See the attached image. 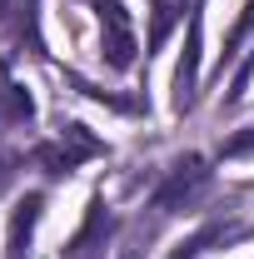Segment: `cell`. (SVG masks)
Segmentation results:
<instances>
[{
  "label": "cell",
  "instance_id": "1",
  "mask_svg": "<svg viewBox=\"0 0 254 259\" xmlns=\"http://www.w3.org/2000/svg\"><path fill=\"white\" fill-rule=\"evenodd\" d=\"M204 185H209V164L199 160V155H190V160L175 164L170 180L155 190V209H185V204H194L204 194Z\"/></svg>",
  "mask_w": 254,
  "mask_h": 259
},
{
  "label": "cell",
  "instance_id": "2",
  "mask_svg": "<svg viewBox=\"0 0 254 259\" xmlns=\"http://www.w3.org/2000/svg\"><path fill=\"white\" fill-rule=\"evenodd\" d=\"M95 10H100V25H105V60H110V70H130L135 65V35H130V15H125V5L120 0H95Z\"/></svg>",
  "mask_w": 254,
  "mask_h": 259
},
{
  "label": "cell",
  "instance_id": "3",
  "mask_svg": "<svg viewBox=\"0 0 254 259\" xmlns=\"http://www.w3.org/2000/svg\"><path fill=\"white\" fill-rule=\"evenodd\" d=\"M199 10H190V45H185V55H180V70H175V110L185 115L194 105V85H199Z\"/></svg>",
  "mask_w": 254,
  "mask_h": 259
},
{
  "label": "cell",
  "instance_id": "4",
  "mask_svg": "<svg viewBox=\"0 0 254 259\" xmlns=\"http://www.w3.org/2000/svg\"><path fill=\"white\" fill-rule=\"evenodd\" d=\"M35 220H40V194H25V199L15 204V214H10V234H5V249H10V259H20L25 249H30Z\"/></svg>",
  "mask_w": 254,
  "mask_h": 259
},
{
  "label": "cell",
  "instance_id": "5",
  "mask_svg": "<svg viewBox=\"0 0 254 259\" xmlns=\"http://www.w3.org/2000/svg\"><path fill=\"white\" fill-rule=\"evenodd\" d=\"M180 20H185V0H150V40H145V45L159 50ZM150 50H145V55H150Z\"/></svg>",
  "mask_w": 254,
  "mask_h": 259
},
{
  "label": "cell",
  "instance_id": "6",
  "mask_svg": "<svg viewBox=\"0 0 254 259\" xmlns=\"http://www.w3.org/2000/svg\"><path fill=\"white\" fill-rule=\"evenodd\" d=\"M0 115H5V120H30V115H35L30 95L10 80V70H0Z\"/></svg>",
  "mask_w": 254,
  "mask_h": 259
},
{
  "label": "cell",
  "instance_id": "7",
  "mask_svg": "<svg viewBox=\"0 0 254 259\" xmlns=\"http://www.w3.org/2000/svg\"><path fill=\"white\" fill-rule=\"evenodd\" d=\"M105 229H110V214H105V204H100V199H90V220H85V229L75 234V244H70V259L90 254V244H95Z\"/></svg>",
  "mask_w": 254,
  "mask_h": 259
},
{
  "label": "cell",
  "instance_id": "8",
  "mask_svg": "<svg viewBox=\"0 0 254 259\" xmlns=\"http://www.w3.org/2000/svg\"><path fill=\"white\" fill-rule=\"evenodd\" d=\"M35 160L45 164L50 175H70V169L80 164V155H75V150H65V145H40V150H35Z\"/></svg>",
  "mask_w": 254,
  "mask_h": 259
},
{
  "label": "cell",
  "instance_id": "9",
  "mask_svg": "<svg viewBox=\"0 0 254 259\" xmlns=\"http://www.w3.org/2000/svg\"><path fill=\"white\" fill-rule=\"evenodd\" d=\"M65 140H70V150H75L80 160H90V155H105V145H100V140H95L85 125H65Z\"/></svg>",
  "mask_w": 254,
  "mask_h": 259
},
{
  "label": "cell",
  "instance_id": "10",
  "mask_svg": "<svg viewBox=\"0 0 254 259\" xmlns=\"http://www.w3.org/2000/svg\"><path fill=\"white\" fill-rule=\"evenodd\" d=\"M209 239H220V225H204L199 234H194V239H185V244H175V249H170V259H194L199 249H204V244H209Z\"/></svg>",
  "mask_w": 254,
  "mask_h": 259
},
{
  "label": "cell",
  "instance_id": "11",
  "mask_svg": "<svg viewBox=\"0 0 254 259\" xmlns=\"http://www.w3.org/2000/svg\"><path fill=\"white\" fill-rule=\"evenodd\" d=\"M249 30H254V0L244 5V15L234 20V30H229V40H224V55H234V50L244 45V35H249Z\"/></svg>",
  "mask_w": 254,
  "mask_h": 259
},
{
  "label": "cell",
  "instance_id": "12",
  "mask_svg": "<svg viewBox=\"0 0 254 259\" xmlns=\"http://www.w3.org/2000/svg\"><path fill=\"white\" fill-rule=\"evenodd\" d=\"M249 150H254V130L234 135V140H224V160H239V155H249Z\"/></svg>",
  "mask_w": 254,
  "mask_h": 259
}]
</instances>
